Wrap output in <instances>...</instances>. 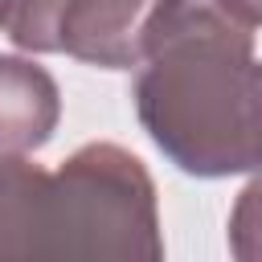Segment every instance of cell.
<instances>
[{
  "label": "cell",
  "mask_w": 262,
  "mask_h": 262,
  "mask_svg": "<svg viewBox=\"0 0 262 262\" xmlns=\"http://www.w3.org/2000/svg\"><path fill=\"white\" fill-rule=\"evenodd\" d=\"M151 143L188 176L262 168V61L229 0H160L131 86Z\"/></svg>",
  "instance_id": "1"
},
{
  "label": "cell",
  "mask_w": 262,
  "mask_h": 262,
  "mask_svg": "<svg viewBox=\"0 0 262 262\" xmlns=\"http://www.w3.org/2000/svg\"><path fill=\"white\" fill-rule=\"evenodd\" d=\"M164 258L156 180L139 156L94 139L57 164L0 156V258Z\"/></svg>",
  "instance_id": "2"
},
{
  "label": "cell",
  "mask_w": 262,
  "mask_h": 262,
  "mask_svg": "<svg viewBox=\"0 0 262 262\" xmlns=\"http://www.w3.org/2000/svg\"><path fill=\"white\" fill-rule=\"evenodd\" d=\"M160 0H12L8 37L29 53H66L102 70L143 57V29Z\"/></svg>",
  "instance_id": "3"
},
{
  "label": "cell",
  "mask_w": 262,
  "mask_h": 262,
  "mask_svg": "<svg viewBox=\"0 0 262 262\" xmlns=\"http://www.w3.org/2000/svg\"><path fill=\"white\" fill-rule=\"evenodd\" d=\"M61 119V90L53 74L29 57L0 53V156H29L45 147Z\"/></svg>",
  "instance_id": "4"
},
{
  "label": "cell",
  "mask_w": 262,
  "mask_h": 262,
  "mask_svg": "<svg viewBox=\"0 0 262 262\" xmlns=\"http://www.w3.org/2000/svg\"><path fill=\"white\" fill-rule=\"evenodd\" d=\"M229 254L237 262H262V172L233 201V213H229Z\"/></svg>",
  "instance_id": "5"
},
{
  "label": "cell",
  "mask_w": 262,
  "mask_h": 262,
  "mask_svg": "<svg viewBox=\"0 0 262 262\" xmlns=\"http://www.w3.org/2000/svg\"><path fill=\"white\" fill-rule=\"evenodd\" d=\"M229 4H233L250 25H262V0H229Z\"/></svg>",
  "instance_id": "6"
},
{
  "label": "cell",
  "mask_w": 262,
  "mask_h": 262,
  "mask_svg": "<svg viewBox=\"0 0 262 262\" xmlns=\"http://www.w3.org/2000/svg\"><path fill=\"white\" fill-rule=\"evenodd\" d=\"M8 16H12V0H0V29L8 25Z\"/></svg>",
  "instance_id": "7"
}]
</instances>
